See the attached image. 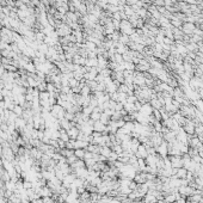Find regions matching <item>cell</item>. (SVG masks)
I'll use <instances>...</instances> for the list:
<instances>
[{
	"label": "cell",
	"mask_w": 203,
	"mask_h": 203,
	"mask_svg": "<svg viewBox=\"0 0 203 203\" xmlns=\"http://www.w3.org/2000/svg\"><path fill=\"white\" fill-rule=\"evenodd\" d=\"M153 115H154V118H155V121H162V118H161V112H160V110H153Z\"/></svg>",
	"instance_id": "cell-36"
},
{
	"label": "cell",
	"mask_w": 203,
	"mask_h": 203,
	"mask_svg": "<svg viewBox=\"0 0 203 203\" xmlns=\"http://www.w3.org/2000/svg\"><path fill=\"white\" fill-rule=\"evenodd\" d=\"M80 167H86L84 159H78L75 162H73V164L71 165L72 171H73V170H77V168H80Z\"/></svg>",
	"instance_id": "cell-18"
},
{
	"label": "cell",
	"mask_w": 203,
	"mask_h": 203,
	"mask_svg": "<svg viewBox=\"0 0 203 203\" xmlns=\"http://www.w3.org/2000/svg\"><path fill=\"white\" fill-rule=\"evenodd\" d=\"M112 152V148L111 147H108V146H103V147H100V152L99 154L100 155H103V157H105L106 159L110 157V154Z\"/></svg>",
	"instance_id": "cell-16"
},
{
	"label": "cell",
	"mask_w": 203,
	"mask_h": 203,
	"mask_svg": "<svg viewBox=\"0 0 203 203\" xmlns=\"http://www.w3.org/2000/svg\"><path fill=\"white\" fill-rule=\"evenodd\" d=\"M118 159V154L117 153H115L114 151L111 152V154H110V157L109 158H108V160H109L110 162H111V164H112V162H115V161H116Z\"/></svg>",
	"instance_id": "cell-33"
},
{
	"label": "cell",
	"mask_w": 203,
	"mask_h": 203,
	"mask_svg": "<svg viewBox=\"0 0 203 203\" xmlns=\"http://www.w3.org/2000/svg\"><path fill=\"white\" fill-rule=\"evenodd\" d=\"M123 109L128 112V114H133V112H135L136 110H135V106H134V103H129V102H126V103L123 104Z\"/></svg>",
	"instance_id": "cell-20"
},
{
	"label": "cell",
	"mask_w": 203,
	"mask_h": 203,
	"mask_svg": "<svg viewBox=\"0 0 203 203\" xmlns=\"http://www.w3.org/2000/svg\"><path fill=\"white\" fill-rule=\"evenodd\" d=\"M57 144H59V150H65L66 148V142L65 141L57 139Z\"/></svg>",
	"instance_id": "cell-41"
},
{
	"label": "cell",
	"mask_w": 203,
	"mask_h": 203,
	"mask_svg": "<svg viewBox=\"0 0 203 203\" xmlns=\"http://www.w3.org/2000/svg\"><path fill=\"white\" fill-rule=\"evenodd\" d=\"M154 3L159 6H164V0H154Z\"/></svg>",
	"instance_id": "cell-51"
},
{
	"label": "cell",
	"mask_w": 203,
	"mask_h": 203,
	"mask_svg": "<svg viewBox=\"0 0 203 203\" xmlns=\"http://www.w3.org/2000/svg\"><path fill=\"white\" fill-rule=\"evenodd\" d=\"M138 171L130 165V164H126L120 170V177L121 178H128V179H134L135 176H136Z\"/></svg>",
	"instance_id": "cell-1"
},
{
	"label": "cell",
	"mask_w": 203,
	"mask_h": 203,
	"mask_svg": "<svg viewBox=\"0 0 203 203\" xmlns=\"http://www.w3.org/2000/svg\"><path fill=\"white\" fill-rule=\"evenodd\" d=\"M93 158V153L86 151L85 152V155H84V160H87V159H92Z\"/></svg>",
	"instance_id": "cell-44"
},
{
	"label": "cell",
	"mask_w": 203,
	"mask_h": 203,
	"mask_svg": "<svg viewBox=\"0 0 203 203\" xmlns=\"http://www.w3.org/2000/svg\"><path fill=\"white\" fill-rule=\"evenodd\" d=\"M133 180H135L138 184H145V183L147 182V172H142V171L138 172Z\"/></svg>",
	"instance_id": "cell-12"
},
{
	"label": "cell",
	"mask_w": 203,
	"mask_h": 203,
	"mask_svg": "<svg viewBox=\"0 0 203 203\" xmlns=\"http://www.w3.org/2000/svg\"><path fill=\"white\" fill-rule=\"evenodd\" d=\"M92 111H93V108L92 106H84L83 108V111H81V112H83L84 115H87V116H90V115L92 114Z\"/></svg>",
	"instance_id": "cell-31"
},
{
	"label": "cell",
	"mask_w": 203,
	"mask_h": 203,
	"mask_svg": "<svg viewBox=\"0 0 203 203\" xmlns=\"http://www.w3.org/2000/svg\"><path fill=\"white\" fill-rule=\"evenodd\" d=\"M110 120H111V117L109 116V115H106L105 112H102V115H100V122H102V123H104L105 126L108 124V123H109V122H110Z\"/></svg>",
	"instance_id": "cell-26"
},
{
	"label": "cell",
	"mask_w": 203,
	"mask_h": 203,
	"mask_svg": "<svg viewBox=\"0 0 203 203\" xmlns=\"http://www.w3.org/2000/svg\"><path fill=\"white\" fill-rule=\"evenodd\" d=\"M80 90H81V91H80V94H81V96H90V94L92 93V90H91L86 84H85L83 87H81Z\"/></svg>",
	"instance_id": "cell-24"
},
{
	"label": "cell",
	"mask_w": 203,
	"mask_h": 203,
	"mask_svg": "<svg viewBox=\"0 0 203 203\" xmlns=\"http://www.w3.org/2000/svg\"><path fill=\"white\" fill-rule=\"evenodd\" d=\"M79 133H80L79 128H78V127H75V126H73V127L71 128V129L67 130V134H68V136H69V139H71V140H77V139H78V135H79Z\"/></svg>",
	"instance_id": "cell-14"
},
{
	"label": "cell",
	"mask_w": 203,
	"mask_h": 203,
	"mask_svg": "<svg viewBox=\"0 0 203 203\" xmlns=\"http://www.w3.org/2000/svg\"><path fill=\"white\" fill-rule=\"evenodd\" d=\"M59 122H60V127H61V129H65L66 132L68 130V129H71V128H72L73 126H75V123H74V122H71V121L66 120V118L59 120Z\"/></svg>",
	"instance_id": "cell-13"
},
{
	"label": "cell",
	"mask_w": 203,
	"mask_h": 203,
	"mask_svg": "<svg viewBox=\"0 0 203 203\" xmlns=\"http://www.w3.org/2000/svg\"><path fill=\"white\" fill-rule=\"evenodd\" d=\"M60 140H62L65 142H68L71 139L68 136V134H67V132L65 129H60Z\"/></svg>",
	"instance_id": "cell-25"
},
{
	"label": "cell",
	"mask_w": 203,
	"mask_h": 203,
	"mask_svg": "<svg viewBox=\"0 0 203 203\" xmlns=\"http://www.w3.org/2000/svg\"><path fill=\"white\" fill-rule=\"evenodd\" d=\"M116 124H117V128H118V129H120V128H123L124 124H126V121H124L123 118H121V120L116 121Z\"/></svg>",
	"instance_id": "cell-40"
},
{
	"label": "cell",
	"mask_w": 203,
	"mask_h": 203,
	"mask_svg": "<svg viewBox=\"0 0 203 203\" xmlns=\"http://www.w3.org/2000/svg\"><path fill=\"white\" fill-rule=\"evenodd\" d=\"M144 201H145L146 203H157V202H158L157 197H155L154 195H152V194H148V192L144 196Z\"/></svg>",
	"instance_id": "cell-21"
},
{
	"label": "cell",
	"mask_w": 203,
	"mask_h": 203,
	"mask_svg": "<svg viewBox=\"0 0 203 203\" xmlns=\"http://www.w3.org/2000/svg\"><path fill=\"white\" fill-rule=\"evenodd\" d=\"M12 111L15 112L18 117H22V115H23V112H24V109H23V106H22V105L17 104V105H15V108H13V110H12Z\"/></svg>",
	"instance_id": "cell-23"
},
{
	"label": "cell",
	"mask_w": 203,
	"mask_h": 203,
	"mask_svg": "<svg viewBox=\"0 0 203 203\" xmlns=\"http://www.w3.org/2000/svg\"><path fill=\"white\" fill-rule=\"evenodd\" d=\"M150 104L152 105V108H153V109H155V110H160L161 108H164V105H162V104L160 103L158 98L151 99V100H150Z\"/></svg>",
	"instance_id": "cell-19"
},
{
	"label": "cell",
	"mask_w": 203,
	"mask_h": 203,
	"mask_svg": "<svg viewBox=\"0 0 203 203\" xmlns=\"http://www.w3.org/2000/svg\"><path fill=\"white\" fill-rule=\"evenodd\" d=\"M121 110H123V104L122 103H116V106H115V111H117V112H120Z\"/></svg>",
	"instance_id": "cell-45"
},
{
	"label": "cell",
	"mask_w": 203,
	"mask_h": 203,
	"mask_svg": "<svg viewBox=\"0 0 203 203\" xmlns=\"http://www.w3.org/2000/svg\"><path fill=\"white\" fill-rule=\"evenodd\" d=\"M153 108L150 103H145V104H142L141 106V109L139 110V112H141L142 115H145V116H152L153 115Z\"/></svg>",
	"instance_id": "cell-8"
},
{
	"label": "cell",
	"mask_w": 203,
	"mask_h": 203,
	"mask_svg": "<svg viewBox=\"0 0 203 203\" xmlns=\"http://www.w3.org/2000/svg\"><path fill=\"white\" fill-rule=\"evenodd\" d=\"M139 1V0H127V3L129 4L130 6H133V5H136V3Z\"/></svg>",
	"instance_id": "cell-50"
},
{
	"label": "cell",
	"mask_w": 203,
	"mask_h": 203,
	"mask_svg": "<svg viewBox=\"0 0 203 203\" xmlns=\"http://www.w3.org/2000/svg\"><path fill=\"white\" fill-rule=\"evenodd\" d=\"M155 151H157V154L160 155L161 158L168 157V144L164 140L158 147H155Z\"/></svg>",
	"instance_id": "cell-5"
},
{
	"label": "cell",
	"mask_w": 203,
	"mask_h": 203,
	"mask_svg": "<svg viewBox=\"0 0 203 203\" xmlns=\"http://www.w3.org/2000/svg\"><path fill=\"white\" fill-rule=\"evenodd\" d=\"M147 152L148 154H157V151H155V148L154 147H147Z\"/></svg>",
	"instance_id": "cell-48"
},
{
	"label": "cell",
	"mask_w": 203,
	"mask_h": 203,
	"mask_svg": "<svg viewBox=\"0 0 203 203\" xmlns=\"http://www.w3.org/2000/svg\"><path fill=\"white\" fill-rule=\"evenodd\" d=\"M162 159H164V165H165V167H164V168H172L170 157H165V158H162Z\"/></svg>",
	"instance_id": "cell-35"
},
{
	"label": "cell",
	"mask_w": 203,
	"mask_h": 203,
	"mask_svg": "<svg viewBox=\"0 0 203 203\" xmlns=\"http://www.w3.org/2000/svg\"><path fill=\"white\" fill-rule=\"evenodd\" d=\"M23 186L25 190H28V189H32V182L30 180H23Z\"/></svg>",
	"instance_id": "cell-38"
},
{
	"label": "cell",
	"mask_w": 203,
	"mask_h": 203,
	"mask_svg": "<svg viewBox=\"0 0 203 203\" xmlns=\"http://www.w3.org/2000/svg\"><path fill=\"white\" fill-rule=\"evenodd\" d=\"M120 29H121V31H122V32L124 33V35H128V36H130L132 33H134L133 26H132V24H130V22H129V20H127V19L121 20Z\"/></svg>",
	"instance_id": "cell-3"
},
{
	"label": "cell",
	"mask_w": 203,
	"mask_h": 203,
	"mask_svg": "<svg viewBox=\"0 0 203 203\" xmlns=\"http://www.w3.org/2000/svg\"><path fill=\"white\" fill-rule=\"evenodd\" d=\"M123 65H124V71H132V72H134L135 65L133 62H123Z\"/></svg>",
	"instance_id": "cell-30"
},
{
	"label": "cell",
	"mask_w": 203,
	"mask_h": 203,
	"mask_svg": "<svg viewBox=\"0 0 203 203\" xmlns=\"http://www.w3.org/2000/svg\"><path fill=\"white\" fill-rule=\"evenodd\" d=\"M72 172L75 174L77 178H80V179L85 180L87 178V176H89V168H87V167H80V168H77V170H73Z\"/></svg>",
	"instance_id": "cell-7"
},
{
	"label": "cell",
	"mask_w": 203,
	"mask_h": 203,
	"mask_svg": "<svg viewBox=\"0 0 203 203\" xmlns=\"http://www.w3.org/2000/svg\"><path fill=\"white\" fill-rule=\"evenodd\" d=\"M50 114H51V116H53L54 118H56V120H62V118H65L66 110H65L60 104L56 103L55 105H53V106L50 108Z\"/></svg>",
	"instance_id": "cell-2"
},
{
	"label": "cell",
	"mask_w": 203,
	"mask_h": 203,
	"mask_svg": "<svg viewBox=\"0 0 203 203\" xmlns=\"http://www.w3.org/2000/svg\"><path fill=\"white\" fill-rule=\"evenodd\" d=\"M134 85L135 86H139V87H142L146 85V77L144 73L141 72H134Z\"/></svg>",
	"instance_id": "cell-4"
},
{
	"label": "cell",
	"mask_w": 203,
	"mask_h": 203,
	"mask_svg": "<svg viewBox=\"0 0 203 203\" xmlns=\"http://www.w3.org/2000/svg\"><path fill=\"white\" fill-rule=\"evenodd\" d=\"M93 132H98L100 134H108L106 132V126L104 123H102L100 121H96L93 123Z\"/></svg>",
	"instance_id": "cell-11"
},
{
	"label": "cell",
	"mask_w": 203,
	"mask_h": 203,
	"mask_svg": "<svg viewBox=\"0 0 203 203\" xmlns=\"http://www.w3.org/2000/svg\"><path fill=\"white\" fill-rule=\"evenodd\" d=\"M165 202L166 203H173V202H176V196L173 195V194H167V195H165Z\"/></svg>",
	"instance_id": "cell-28"
},
{
	"label": "cell",
	"mask_w": 203,
	"mask_h": 203,
	"mask_svg": "<svg viewBox=\"0 0 203 203\" xmlns=\"http://www.w3.org/2000/svg\"><path fill=\"white\" fill-rule=\"evenodd\" d=\"M68 85H69L71 89H73V87H77V86H79V81H78L77 79L72 78V79H69V80H68Z\"/></svg>",
	"instance_id": "cell-32"
},
{
	"label": "cell",
	"mask_w": 203,
	"mask_h": 203,
	"mask_svg": "<svg viewBox=\"0 0 203 203\" xmlns=\"http://www.w3.org/2000/svg\"><path fill=\"white\" fill-rule=\"evenodd\" d=\"M43 203H56V201L53 197H43Z\"/></svg>",
	"instance_id": "cell-43"
},
{
	"label": "cell",
	"mask_w": 203,
	"mask_h": 203,
	"mask_svg": "<svg viewBox=\"0 0 203 203\" xmlns=\"http://www.w3.org/2000/svg\"><path fill=\"white\" fill-rule=\"evenodd\" d=\"M86 150H74V155L78 158V159H84V155H85Z\"/></svg>",
	"instance_id": "cell-27"
},
{
	"label": "cell",
	"mask_w": 203,
	"mask_h": 203,
	"mask_svg": "<svg viewBox=\"0 0 203 203\" xmlns=\"http://www.w3.org/2000/svg\"><path fill=\"white\" fill-rule=\"evenodd\" d=\"M176 203H188L186 201V197H183V196H180L179 198L176 200Z\"/></svg>",
	"instance_id": "cell-47"
},
{
	"label": "cell",
	"mask_w": 203,
	"mask_h": 203,
	"mask_svg": "<svg viewBox=\"0 0 203 203\" xmlns=\"http://www.w3.org/2000/svg\"><path fill=\"white\" fill-rule=\"evenodd\" d=\"M74 117H75V114H72V112H68V111H66L65 114V118L66 120H68V121H74Z\"/></svg>",
	"instance_id": "cell-37"
},
{
	"label": "cell",
	"mask_w": 203,
	"mask_h": 203,
	"mask_svg": "<svg viewBox=\"0 0 203 203\" xmlns=\"http://www.w3.org/2000/svg\"><path fill=\"white\" fill-rule=\"evenodd\" d=\"M127 102H129V103H135V102H138V98L135 94H130V96L127 97Z\"/></svg>",
	"instance_id": "cell-39"
},
{
	"label": "cell",
	"mask_w": 203,
	"mask_h": 203,
	"mask_svg": "<svg viewBox=\"0 0 203 203\" xmlns=\"http://www.w3.org/2000/svg\"><path fill=\"white\" fill-rule=\"evenodd\" d=\"M171 165L173 168H180L183 167V159L182 157H177V155H170Z\"/></svg>",
	"instance_id": "cell-9"
},
{
	"label": "cell",
	"mask_w": 203,
	"mask_h": 203,
	"mask_svg": "<svg viewBox=\"0 0 203 203\" xmlns=\"http://www.w3.org/2000/svg\"><path fill=\"white\" fill-rule=\"evenodd\" d=\"M100 147H102V146H98V145H96V144H90L89 147L86 148V151H89V152H91V153H93V154H99Z\"/></svg>",
	"instance_id": "cell-17"
},
{
	"label": "cell",
	"mask_w": 203,
	"mask_h": 203,
	"mask_svg": "<svg viewBox=\"0 0 203 203\" xmlns=\"http://www.w3.org/2000/svg\"><path fill=\"white\" fill-rule=\"evenodd\" d=\"M0 121H1V114H0Z\"/></svg>",
	"instance_id": "cell-53"
},
{
	"label": "cell",
	"mask_w": 203,
	"mask_h": 203,
	"mask_svg": "<svg viewBox=\"0 0 203 203\" xmlns=\"http://www.w3.org/2000/svg\"><path fill=\"white\" fill-rule=\"evenodd\" d=\"M186 174H188V170H186V168L180 167V168H178L176 177L179 178V179H185V178H186Z\"/></svg>",
	"instance_id": "cell-22"
},
{
	"label": "cell",
	"mask_w": 203,
	"mask_h": 203,
	"mask_svg": "<svg viewBox=\"0 0 203 203\" xmlns=\"http://www.w3.org/2000/svg\"><path fill=\"white\" fill-rule=\"evenodd\" d=\"M135 155H136L138 159H146V158H147L148 152H147V148L145 147V145L140 144V146H139V148H138L136 153H135Z\"/></svg>",
	"instance_id": "cell-10"
},
{
	"label": "cell",
	"mask_w": 203,
	"mask_h": 203,
	"mask_svg": "<svg viewBox=\"0 0 203 203\" xmlns=\"http://www.w3.org/2000/svg\"><path fill=\"white\" fill-rule=\"evenodd\" d=\"M112 151H114L115 153H117L118 155H121L122 153H123V148H122V146H121L120 144H116V145L112 146Z\"/></svg>",
	"instance_id": "cell-29"
},
{
	"label": "cell",
	"mask_w": 203,
	"mask_h": 203,
	"mask_svg": "<svg viewBox=\"0 0 203 203\" xmlns=\"http://www.w3.org/2000/svg\"><path fill=\"white\" fill-rule=\"evenodd\" d=\"M44 139V132L43 130H37V140H39V141H42Z\"/></svg>",
	"instance_id": "cell-42"
},
{
	"label": "cell",
	"mask_w": 203,
	"mask_h": 203,
	"mask_svg": "<svg viewBox=\"0 0 203 203\" xmlns=\"http://www.w3.org/2000/svg\"><path fill=\"white\" fill-rule=\"evenodd\" d=\"M32 203H43V200L42 198H37L35 201H32Z\"/></svg>",
	"instance_id": "cell-52"
},
{
	"label": "cell",
	"mask_w": 203,
	"mask_h": 203,
	"mask_svg": "<svg viewBox=\"0 0 203 203\" xmlns=\"http://www.w3.org/2000/svg\"><path fill=\"white\" fill-rule=\"evenodd\" d=\"M145 203H146V202H145Z\"/></svg>",
	"instance_id": "cell-54"
},
{
	"label": "cell",
	"mask_w": 203,
	"mask_h": 203,
	"mask_svg": "<svg viewBox=\"0 0 203 203\" xmlns=\"http://www.w3.org/2000/svg\"><path fill=\"white\" fill-rule=\"evenodd\" d=\"M183 33H186V35H191V33H194L195 31V25L192 23H185L184 25H183Z\"/></svg>",
	"instance_id": "cell-15"
},
{
	"label": "cell",
	"mask_w": 203,
	"mask_h": 203,
	"mask_svg": "<svg viewBox=\"0 0 203 203\" xmlns=\"http://www.w3.org/2000/svg\"><path fill=\"white\" fill-rule=\"evenodd\" d=\"M134 106H135V110H136V111H139L140 109H141V106H142V104L140 103V102L138 100V102H135V103H134Z\"/></svg>",
	"instance_id": "cell-49"
},
{
	"label": "cell",
	"mask_w": 203,
	"mask_h": 203,
	"mask_svg": "<svg viewBox=\"0 0 203 203\" xmlns=\"http://www.w3.org/2000/svg\"><path fill=\"white\" fill-rule=\"evenodd\" d=\"M67 16H68L69 20H73V22H75V20H77V16L74 15V13H72V12H68V13H67Z\"/></svg>",
	"instance_id": "cell-46"
},
{
	"label": "cell",
	"mask_w": 203,
	"mask_h": 203,
	"mask_svg": "<svg viewBox=\"0 0 203 203\" xmlns=\"http://www.w3.org/2000/svg\"><path fill=\"white\" fill-rule=\"evenodd\" d=\"M24 68H25L26 71H29L30 73H32V72H35V65L31 63V62H29V63H25Z\"/></svg>",
	"instance_id": "cell-34"
},
{
	"label": "cell",
	"mask_w": 203,
	"mask_h": 203,
	"mask_svg": "<svg viewBox=\"0 0 203 203\" xmlns=\"http://www.w3.org/2000/svg\"><path fill=\"white\" fill-rule=\"evenodd\" d=\"M184 128L183 129L185 130V133L186 134H189V135H195V128H196V123L195 122H192V120H190V118H188L186 120V122H185V124L183 126Z\"/></svg>",
	"instance_id": "cell-6"
}]
</instances>
